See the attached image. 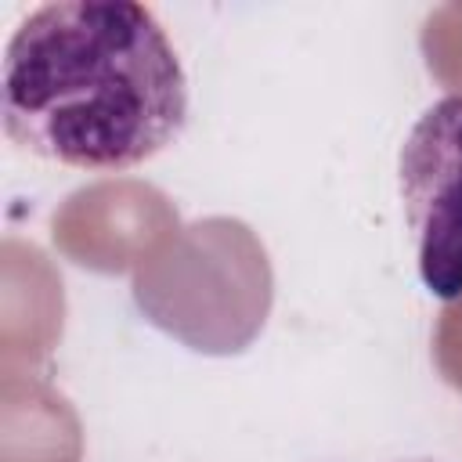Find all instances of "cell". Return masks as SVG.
<instances>
[{
  "mask_svg": "<svg viewBox=\"0 0 462 462\" xmlns=\"http://www.w3.org/2000/svg\"><path fill=\"white\" fill-rule=\"evenodd\" d=\"M401 199L430 296H462V94L430 105L401 148Z\"/></svg>",
  "mask_w": 462,
  "mask_h": 462,
  "instance_id": "2",
  "label": "cell"
},
{
  "mask_svg": "<svg viewBox=\"0 0 462 462\" xmlns=\"http://www.w3.org/2000/svg\"><path fill=\"white\" fill-rule=\"evenodd\" d=\"M4 130L51 162L116 173L173 144L188 119L180 58L144 4L58 0L7 40Z\"/></svg>",
  "mask_w": 462,
  "mask_h": 462,
  "instance_id": "1",
  "label": "cell"
}]
</instances>
